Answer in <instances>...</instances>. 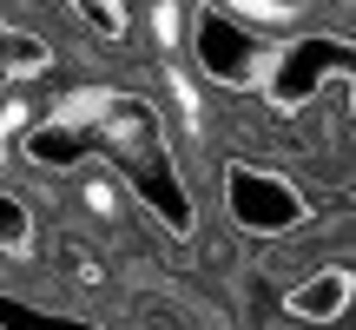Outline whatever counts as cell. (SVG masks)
Masks as SVG:
<instances>
[{
	"mask_svg": "<svg viewBox=\"0 0 356 330\" xmlns=\"http://www.w3.org/2000/svg\"><path fill=\"white\" fill-rule=\"evenodd\" d=\"M225 205L251 238H284V231L310 225V198L270 165H231L225 172Z\"/></svg>",
	"mask_w": 356,
	"mask_h": 330,
	"instance_id": "6da1fadb",
	"label": "cell"
},
{
	"mask_svg": "<svg viewBox=\"0 0 356 330\" xmlns=\"http://www.w3.org/2000/svg\"><path fill=\"white\" fill-rule=\"evenodd\" d=\"M191 40H198V73L225 79V86H244V79L257 73V33H251V26H244L231 7L198 13Z\"/></svg>",
	"mask_w": 356,
	"mask_h": 330,
	"instance_id": "7a4b0ae2",
	"label": "cell"
},
{
	"mask_svg": "<svg viewBox=\"0 0 356 330\" xmlns=\"http://www.w3.org/2000/svg\"><path fill=\"white\" fill-rule=\"evenodd\" d=\"M350 297H356V271H350V265H317L310 278L291 284L284 311H291L297 324H337V317L350 311Z\"/></svg>",
	"mask_w": 356,
	"mask_h": 330,
	"instance_id": "3957f363",
	"label": "cell"
},
{
	"mask_svg": "<svg viewBox=\"0 0 356 330\" xmlns=\"http://www.w3.org/2000/svg\"><path fill=\"white\" fill-rule=\"evenodd\" d=\"M53 66V47L40 33H20V26H7V86H20V79L47 73Z\"/></svg>",
	"mask_w": 356,
	"mask_h": 330,
	"instance_id": "277c9868",
	"label": "cell"
},
{
	"mask_svg": "<svg viewBox=\"0 0 356 330\" xmlns=\"http://www.w3.org/2000/svg\"><path fill=\"white\" fill-rule=\"evenodd\" d=\"M0 244H7V258H26L33 251V212H26L20 191H7V218H0Z\"/></svg>",
	"mask_w": 356,
	"mask_h": 330,
	"instance_id": "5b68a950",
	"label": "cell"
},
{
	"mask_svg": "<svg viewBox=\"0 0 356 330\" xmlns=\"http://www.w3.org/2000/svg\"><path fill=\"white\" fill-rule=\"evenodd\" d=\"M20 132H26V100L13 93V100H7V139H20Z\"/></svg>",
	"mask_w": 356,
	"mask_h": 330,
	"instance_id": "8992f818",
	"label": "cell"
},
{
	"mask_svg": "<svg viewBox=\"0 0 356 330\" xmlns=\"http://www.w3.org/2000/svg\"><path fill=\"white\" fill-rule=\"evenodd\" d=\"M350 205H356V185H350Z\"/></svg>",
	"mask_w": 356,
	"mask_h": 330,
	"instance_id": "52a82bcc",
	"label": "cell"
}]
</instances>
